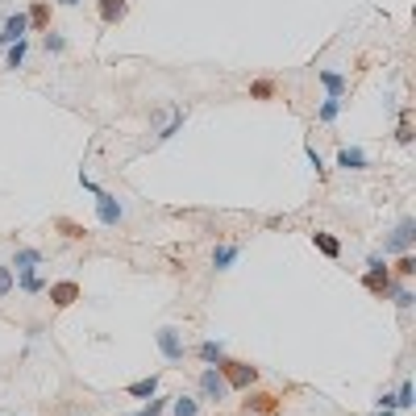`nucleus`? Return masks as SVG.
Here are the masks:
<instances>
[{
  "label": "nucleus",
  "mask_w": 416,
  "mask_h": 416,
  "mask_svg": "<svg viewBox=\"0 0 416 416\" xmlns=\"http://www.w3.org/2000/svg\"><path fill=\"white\" fill-rule=\"evenodd\" d=\"M217 370H221L225 387H233V391H250V387H254V379H258V367H250V363H237V358H229V354L217 363Z\"/></svg>",
  "instance_id": "obj_1"
},
{
  "label": "nucleus",
  "mask_w": 416,
  "mask_h": 416,
  "mask_svg": "<svg viewBox=\"0 0 416 416\" xmlns=\"http://www.w3.org/2000/svg\"><path fill=\"white\" fill-rule=\"evenodd\" d=\"M154 341H158V354H163V363H184L187 358V341H184V333L175 329V324H163L158 333H154Z\"/></svg>",
  "instance_id": "obj_2"
},
{
  "label": "nucleus",
  "mask_w": 416,
  "mask_h": 416,
  "mask_svg": "<svg viewBox=\"0 0 416 416\" xmlns=\"http://www.w3.org/2000/svg\"><path fill=\"white\" fill-rule=\"evenodd\" d=\"M92 200H96V221H100V225H108V229H113V225H121V221H125V208H121V200H117L113 191L96 187Z\"/></svg>",
  "instance_id": "obj_3"
},
{
  "label": "nucleus",
  "mask_w": 416,
  "mask_h": 416,
  "mask_svg": "<svg viewBox=\"0 0 416 416\" xmlns=\"http://www.w3.org/2000/svg\"><path fill=\"white\" fill-rule=\"evenodd\" d=\"M412 241H416V217H400L396 229L383 241V254H404V250H412Z\"/></svg>",
  "instance_id": "obj_4"
},
{
  "label": "nucleus",
  "mask_w": 416,
  "mask_h": 416,
  "mask_svg": "<svg viewBox=\"0 0 416 416\" xmlns=\"http://www.w3.org/2000/svg\"><path fill=\"white\" fill-rule=\"evenodd\" d=\"M363 287H367L370 296H387V287H391V271H387L383 254H370V258H367V275H363Z\"/></svg>",
  "instance_id": "obj_5"
},
{
  "label": "nucleus",
  "mask_w": 416,
  "mask_h": 416,
  "mask_svg": "<svg viewBox=\"0 0 416 416\" xmlns=\"http://www.w3.org/2000/svg\"><path fill=\"white\" fill-rule=\"evenodd\" d=\"M21 38H30V17H25L21 8H13V13H4V21H0V46H13V42H21Z\"/></svg>",
  "instance_id": "obj_6"
},
{
  "label": "nucleus",
  "mask_w": 416,
  "mask_h": 416,
  "mask_svg": "<svg viewBox=\"0 0 416 416\" xmlns=\"http://www.w3.org/2000/svg\"><path fill=\"white\" fill-rule=\"evenodd\" d=\"M46 296H50V304H54V308H71L84 291H80V283H75V279H58V283H46Z\"/></svg>",
  "instance_id": "obj_7"
},
{
  "label": "nucleus",
  "mask_w": 416,
  "mask_h": 416,
  "mask_svg": "<svg viewBox=\"0 0 416 416\" xmlns=\"http://www.w3.org/2000/svg\"><path fill=\"white\" fill-rule=\"evenodd\" d=\"M200 396H204V400H213V404L229 396V387H225V379H221V370H217V367L200 370Z\"/></svg>",
  "instance_id": "obj_8"
},
{
  "label": "nucleus",
  "mask_w": 416,
  "mask_h": 416,
  "mask_svg": "<svg viewBox=\"0 0 416 416\" xmlns=\"http://www.w3.org/2000/svg\"><path fill=\"white\" fill-rule=\"evenodd\" d=\"M241 412L246 416H271V412H279V396H271V391H250L246 404H241Z\"/></svg>",
  "instance_id": "obj_9"
},
{
  "label": "nucleus",
  "mask_w": 416,
  "mask_h": 416,
  "mask_svg": "<svg viewBox=\"0 0 416 416\" xmlns=\"http://www.w3.org/2000/svg\"><path fill=\"white\" fill-rule=\"evenodd\" d=\"M317 80H321L324 92L337 96V100H346V92H350V75H341V71H329V67H321V71H317Z\"/></svg>",
  "instance_id": "obj_10"
},
{
  "label": "nucleus",
  "mask_w": 416,
  "mask_h": 416,
  "mask_svg": "<svg viewBox=\"0 0 416 416\" xmlns=\"http://www.w3.org/2000/svg\"><path fill=\"white\" fill-rule=\"evenodd\" d=\"M337 167H346V171H367L370 158H367L363 146H341V150H337Z\"/></svg>",
  "instance_id": "obj_11"
},
{
  "label": "nucleus",
  "mask_w": 416,
  "mask_h": 416,
  "mask_svg": "<svg viewBox=\"0 0 416 416\" xmlns=\"http://www.w3.org/2000/svg\"><path fill=\"white\" fill-rule=\"evenodd\" d=\"M25 17H30V34H46L50 30V0H34L25 8Z\"/></svg>",
  "instance_id": "obj_12"
},
{
  "label": "nucleus",
  "mask_w": 416,
  "mask_h": 416,
  "mask_svg": "<svg viewBox=\"0 0 416 416\" xmlns=\"http://www.w3.org/2000/svg\"><path fill=\"white\" fill-rule=\"evenodd\" d=\"M225 354H229V350H225V341H221V337H217V341L208 337V341H200V346H196V358H200L204 367H217Z\"/></svg>",
  "instance_id": "obj_13"
},
{
  "label": "nucleus",
  "mask_w": 416,
  "mask_h": 416,
  "mask_svg": "<svg viewBox=\"0 0 416 416\" xmlns=\"http://www.w3.org/2000/svg\"><path fill=\"white\" fill-rule=\"evenodd\" d=\"M158 383H163V374H146V379H134L125 391H130L134 400H150V396H158Z\"/></svg>",
  "instance_id": "obj_14"
},
{
  "label": "nucleus",
  "mask_w": 416,
  "mask_h": 416,
  "mask_svg": "<svg viewBox=\"0 0 416 416\" xmlns=\"http://www.w3.org/2000/svg\"><path fill=\"white\" fill-rule=\"evenodd\" d=\"M13 283H17L25 296H46V279H38V271H17Z\"/></svg>",
  "instance_id": "obj_15"
},
{
  "label": "nucleus",
  "mask_w": 416,
  "mask_h": 416,
  "mask_svg": "<svg viewBox=\"0 0 416 416\" xmlns=\"http://www.w3.org/2000/svg\"><path fill=\"white\" fill-rule=\"evenodd\" d=\"M125 13H130L125 0H100V21H104V25H121Z\"/></svg>",
  "instance_id": "obj_16"
},
{
  "label": "nucleus",
  "mask_w": 416,
  "mask_h": 416,
  "mask_svg": "<svg viewBox=\"0 0 416 416\" xmlns=\"http://www.w3.org/2000/svg\"><path fill=\"white\" fill-rule=\"evenodd\" d=\"M13 267H17V271H38V267H42V250H34V246H21V250L13 254Z\"/></svg>",
  "instance_id": "obj_17"
},
{
  "label": "nucleus",
  "mask_w": 416,
  "mask_h": 416,
  "mask_svg": "<svg viewBox=\"0 0 416 416\" xmlns=\"http://www.w3.org/2000/svg\"><path fill=\"white\" fill-rule=\"evenodd\" d=\"M25 54H30V38H21V42H13V46H4V67H8V71H17V67H25Z\"/></svg>",
  "instance_id": "obj_18"
},
{
  "label": "nucleus",
  "mask_w": 416,
  "mask_h": 416,
  "mask_svg": "<svg viewBox=\"0 0 416 416\" xmlns=\"http://www.w3.org/2000/svg\"><path fill=\"white\" fill-rule=\"evenodd\" d=\"M237 254H241V246H233V241L217 246V250H213V267H217V271H229L233 263H237Z\"/></svg>",
  "instance_id": "obj_19"
},
{
  "label": "nucleus",
  "mask_w": 416,
  "mask_h": 416,
  "mask_svg": "<svg viewBox=\"0 0 416 416\" xmlns=\"http://www.w3.org/2000/svg\"><path fill=\"white\" fill-rule=\"evenodd\" d=\"M313 246H317V250H321L324 258H341V241H337V237H333V233H313Z\"/></svg>",
  "instance_id": "obj_20"
},
{
  "label": "nucleus",
  "mask_w": 416,
  "mask_h": 416,
  "mask_svg": "<svg viewBox=\"0 0 416 416\" xmlns=\"http://www.w3.org/2000/svg\"><path fill=\"white\" fill-rule=\"evenodd\" d=\"M387 296H391V304H396L400 313H412V304H416L412 287H400V283H391V287H387Z\"/></svg>",
  "instance_id": "obj_21"
},
{
  "label": "nucleus",
  "mask_w": 416,
  "mask_h": 416,
  "mask_svg": "<svg viewBox=\"0 0 416 416\" xmlns=\"http://www.w3.org/2000/svg\"><path fill=\"white\" fill-rule=\"evenodd\" d=\"M341 104H346V100H337V96H324V104L317 108V121H321V125H333V121L341 117Z\"/></svg>",
  "instance_id": "obj_22"
},
{
  "label": "nucleus",
  "mask_w": 416,
  "mask_h": 416,
  "mask_svg": "<svg viewBox=\"0 0 416 416\" xmlns=\"http://www.w3.org/2000/svg\"><path fill=\"white\" fill-rule=\"evenodd\" d=\"M171 416H200V400L196 396H171Z\"/></svg>",
  "instance_id": "obj_23"
},
{
  "label": "nucleus",
  "mask_w": 416,
  "mask_h": 416,
  "mask_svg": "<svg viewBox=\"0 0 416 416\" xmlns=\"http://www.w3.org/2000/svg\"><path fill=\"white\" fill-rule=\"evenodd\" d=\"M54 229L63 233V237H71V241H84L88 237V229L80 221H71V217H54Z\"/></svg>",
  "instance_id": "obj_24"
},
{
  "label": "nucleus",
  "mask_w": 416,
  "mask_h": 416,
  "mask_svg": "<svg viewBox=\"0 0 416 416\" xmlns=\"http://www.w3.org/2000/svg\"><path fill=\"white\" fill-rule=\"evenodd\" d=\"M412 408V379H400L396 387V412H408Z\"/></svg>",
  "instance_id": "obj_25"
},
{
  "label": "nucleus",
  "mask_w": 416,
  "mask_h": 416,
  "mask_svg": "<svg viewBox=\"0 0 416 416\" xmlns=\"http://www.w3.org/2000/svg\"><path fill=\"white\" fill-rule=\"evenodd\" d=\"M396 275H400V279H412L416 275V254H412V250L396 254Z\"/></svg>",
  "instance_id": "obj_26"
},
{
  "label": "nucleus",
  "mask_w": 416,
  "mask_h": 416,
  "mask_svg": "<svg viewBox=\"0 0 416 416\" xmlns=\"http://www.w3.org/2000/svg\"><path fill=\"white\" fill-rule=\"evenodd\" d=\"M179 125H184V108H175V113H171V121H167V125L158 130V141L175 138V134H179Z\"/></svg>",
  "instance_id": "obj_27"
},
{
  "label": "nucleus",
  "mask_w": 416,
  "mask_h": 416,
  "mask_svg": "<svg viewBox=\"0 0 416 416\" xmlns=\"http://www.w3.org/2000/svg\"><path fill=\"white\" fill-rule=\"evenodd\" d=\"M250 96H254V100H271V96H275V84H271V80H254V84H250Z\"/></svg>",
  "instance_id": "obj_28"
},
{
  "label": "nucleus",
  "mask_w": 416,
  "mask_h": 416,
  "mask_svg": "<svg viewBox=\"0 0 416 416\" xmlns=\"http://www.w3.org/2000/svg\"><path fill=\"white\" fill-rule=\"evenodd\" d=\"M42 46H46V54H63V50H67V38L54 34V30H46V42H42Z\"/></svg>",
  "instance_id": "obj_29"
},
{
  "label": "nucleus",
  "mask_w": 416,
  "mask_h": 416,
  "mask_svg": "<svg viewBox=\"0 0 416 416\" xmlns=\"http://www.w3.org/2000/svg\"><path fill=\"white\" fill-rule=\"evenodd\" d=\"M412 125H408V113H400V130H396V141H400V146H412Z\"/></svg>",
  "instance_id": "obj_30"
},
{
  "label": "nucleus",
  "mask_w": 416,
  "mask_h": 416,
  "mask_svg": "<svg viewBox=\"0 0 416 416\" xmlns=\"http://www.w3.org/2000/svg\"><path fill=\"white\" fill-rule=\"evenodd\" d=\"M304 154H308V163H313V171H317V175H324V171H329V167H324V158L317 154V146H304Z\"/></svg>",
  "instance_id": "obj_31"
},
{
  "label": "nucleus",
  "mask_w": 416,
  "mask_h": 416,
  "mask_svg": "<svg viewBox=\"0 0 416 416\" xmlns=\"http://www.w3.org/2000/svg\"><path fill=\"white\" fill-rule=\"evenodd\" d=\"M13 287H17V283H13V271H8V267H0V300H4Z\"/></svg>",
  "instance_id": "obj_32"
},
{
  "label": "nucleus",
  "mask_w": 416,
  "mask_h": 416,
  "mask_svg": "<svg viewBox=\"0 0 416 416\" xmlns=\"http://www.w3.org/2000/svg\"><path fill=\"white\" fill-rule=\"evenodd\" d=\"M374 408H391V412H396V396H387V391H383V396L374 400Z\"/></svg>",
  "instance_id": "obj_33"
},
{
  "label": "nucleus",
  "mask_w": 416,
  "mask_h": 416,
  "mask_svg": "<svg viewBox=\"0 0 416 416\" xmlns=\"http://www.w3.org/2000/svg\"><path fill=\"white\" fill-rule=\"evenodd\" d=\"M58 4H63V8H75V4H80V0H58Z\"/></svg>",
  "instance_id": "obj_34"
},
{
  "label": "nucleus",
  "mask_w": 416,
  "mask_h": 416,
  "mask_svg": "<svg viewBox=\"0 0 416 416\" xmlns=\"http://www.w3.org/2000/svg\"><path fill=\"white\" fill-rule=\"evenodd\" d=\"M374 416H396V412H391V408H379V412H374Z\"/></svg>",
  "instance_id": "obj_35"
},
{
  "label": "nucleus",
  "mask_w": 416,
  "mask_h": 416,
  "mask_svg": "<svg viewBox=\"0 0 416 416\" xmlns=\"http://www.w3.org/2000/svg\"><path fill=\"white\" fill-rule=\"evenodd\" d=\"M271 416H279V412H271Z\"/></svg>",
  "instance_id": "obj_36"
}]
</instances>
